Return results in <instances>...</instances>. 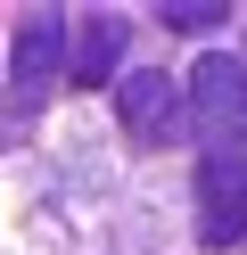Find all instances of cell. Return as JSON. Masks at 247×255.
Instances as JSON below:
<instances>
[{"label": "cell", "mask_w": 247, "mask_h": 255, "mask_svg": "<svg viewBox=\"0 0 247 255\" xmlns=\"http://www.w3.org/2000/svg\"><path fill=\"white\" fill-rule=\"evenodd\" d=\"M181 107H190V132H198V156L214 148H247V66L239 58H198V74L181 83Z\"/></svg>", "instance_id": "1"}, {"label": "cell", "mask_w": 247, "mask_h": 255, "mask_svg": "<svg viewBox=\"0 0 247 255\" xmlns=\"http://www.w3.org/2000/svg\"><path fill=\"white\" fill-rule=\"evenodd\" d=\"M115 116H124V132L140 140V148H173L181 132H190V107H181V83L157 66H132L115 74Z\"/></svg>", "instance_id": "2"}, {"label": "cell", "mask_w": 247, "mask_h": 255, "mask_svg": "<svg viewBox=\"0 0 247 255\" xmlns=\"http://www.w3.org/2000/svg\"><path fill=\"white\" fill-rule=\"evenodd\" d=\"M198 239L206 247H239L247 239V148L198 156Z\"/></svg>", "instance_id": "3"}, {"label": "cell", "mask_w": 247, "mask_h": 255, "mask_svg": "<svg viewBox=\"0 0 247 255\" xmlns=\"http://www.w3.org/2000/svg\"><path fill=\"white\" fill-rule=\"evenodd\" d=\"M8 83H16V107L49 99V91L66 83V17H58V8H33V17L16 25V50H8Z\"/></svg>", "instance_id": "4"}, {"label": "cell", "mask_w": 247, "mask_h": 255, "mask_svg": "<svg viewBox=\"0 0 247 255\" xmlns=\"http://www.w3.org/2000/svg\"><path fill=\"white\" fill-rule=\"evenodd\" d=\"M124 41H132V25L115 17V8L74 17V25H66V83H74V91L115 83V66H124Z\"/></svg>", "instance_id": "5"}, {"label": "cell", "mask_w": 247, "mask_h": 255, "mask_svg": "<svg viewBox=\"0 0 247 255\" xmlns=\"http://www.w3.org/2000/svg\"><path fill=\"white\" fill-rule=\"evenodd\" d=\"M231 17V0H165L157 25H173V33H214V25Z\"/></svg>", "instance_id": "6"}]
</instances>
